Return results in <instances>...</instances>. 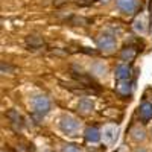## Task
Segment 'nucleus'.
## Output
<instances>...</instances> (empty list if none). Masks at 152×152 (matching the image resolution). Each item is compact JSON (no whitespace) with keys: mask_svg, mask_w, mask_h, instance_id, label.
<instances>
[{"mask_svg":"<svg viewBox=\"0 0 152 152\" xmlns=\"http://www.w3.org/2000/svg\"><path fill=\"white\" fill-rule=\"evenodd\" d=\"M31 107H32V111L37 117H44L50 111V108H52V102H50V99L47 96L37 94L31 99Z\"/></svg>","mask_w":152,"mask_h":152,"instance_id":"f257e3e1","label":"nucleus"},{"mask_svg":"<svg viewBox=\"0 0 152 152\" xmlns=\"http://www.w3.org/2000/svg\"><path fill=\"white\" fill-rule=\"evenodd\" d=\"M79 128H81L79 120L76 117H73V116L66 114V116H62L59 119V129L64 132L66 135H75L76 132L79 131Z\"/></svg>","mask_w":152,"mask_h":152,"instance_id":"f03ea898","label":"nucleus"},{"mask_svg":"<svg viewBox=\"0 0 152 152\" xmlns=\"http://www.w3.org/2000/svg\"><path fill=\"white\" fill-rule=\"evenodd\" d=\"M96 43H97V47L102 50V52H105V53L113 52V50L116 49V44H117L116 38H114V35L110 34V32H102V34L97 37Z\"/></svg>","mask_w":152,"mask_h":152,"instance_id":"7ed1b4c3","label":"nucleus"},{"mask_svg":"<svg viewBox=\"0 0 152 152\" xmlns=\"http://www.w3.org/2000/svg\"><path fill=\"white\" fill-rule=\"evenodd\" d=\"M119 138V126L117 125H105L104 129H102V140L107 146H111L117 142Z\"/></svg>","mask_w":152,"mask_h":152,"instance_id":"20e7f679","label":"nucleus"},{"mask_svg":"<svg viewBox=\"0 0 152 152\" xmlns=\"http://www.w3.org/2000/svg\"><path fill=\"white\" fill-rule=\"evenodd\" d=\"M84 137L88 143L96 145L100 138H102V131H99L96 126H87L85 131H84Z\"/></svg>","mask_w":152,"mask_h":152,"instance_id":"39448f33","label":"nucleus"},{"mask_svg":"<svg viewBox=\"0 0 152 152\" xmlns=\"http://www.w3.org/2000/svg\"><path fill=\"white\" fill-rule=\"evenodd\" d=\"M137 5H138L137 0H116V6L125 14H134Z\"/></svg>","mask_w":152,"mask_h":152,"instance_id":"423d86ee","label":"nucleus"},{"mask_svg":"<svg viewBox=\"0 0 152 152\" xmlns=\"http://www.w3.org/2000/svg\"><path fill=\"white\" fill-rule=\"evenodd\" d=\"M132 75V70L128 64H119L116 67V72H114V76H116L117 81H129Z\"/></svg>","mask_w":152,"mask_h":152,"instance_id":"0eeeda50","label":"nucleus"},{"mask_svg":"<svg viewBox=\"0 0 152 152\" xmlns=\"http://www.w3.org/2000/svg\"><path fill=\"white\" fill-rule=\"evenodd\" d=\"M138 114H140L142 120H145V122L152 120V102H148V100L143 102L140 105V108H138Z\"/></svg>","mask_w":152,"mask_h":152,"instance_id":"6e6552de","label":"nucleus"},{"mask_svg":"<svg viewBox=\"0 0 152 152\" xmlns=\"http://www.w3.org/2000/svg\"><path fill=\"white\" fill-rule=\"evenodd\" d=\"M129 134H131V138H132L134 142H137V143H140V142H145V140H146V131L142 128L140 125L132 126L131 131H129Z\"/></svg>","mask_w":152,"mask_h":152,"instance_id":"1a4fd4ad","label":"nucleus"},{"mask_svg":"<svg viewBox=\"0 0 152 152\" xmlns=\"http://www.w3.org/2000/svg\"><path fill=\"white\" fill-rule=\"evenodd\" d=\"M132 28H134V31L137 32V34H146V31H148V21H146V15H138L135 20H134V23H132Z\"/></svg>","mask_w":152,"mask_h":152,"instance_id":"9d476101","label":"nucleus"},{"mask_svg":"<svg viewBox=\"0 0 152 152\" xmlns=\"http://www.w3.org/2000/svg\"><path fill=\"white\" fill-rule=\"evenodd\" d=\"M94 108V102L91 99H88V97H82L79 102H78V111L81 114H88V113H91Z\"/></svg>","mask_w":152,"mask_h":152,"instance_id":"9b49d317","label":"nucleus"},{"mask_svg":"<svg viewBox=\"0 0 152 152\" xmlns=\"http://www.w3.org/2000/svg\"><path fill=\"white\" fill-rule=\"evenodd\" d=\"M116 91L122 96H129L132 93V85L129 81H119L116 84Z\"/></svg>","mask_w":152,"mask_h":152,"instance_id":"f8f14e48","label":"nucleus"},{"mask_svg":"<svg viewBox=\"0 0 152 152\" xmlns=\"http://www.w3.org/2000/svg\"><path fill=\"white\" fill-rule=\"evenodd\" d=\"M135 55H137V50H135L134 47H131V46L125 47L122 52H120V58H122V61H125V62H131V61L135 58Z\"/></svg>","mask_w":152,"mask_h":152,"instance_id":"ddd939ff","label":"nucleus"},{"mask_svg":"<svg viewBox=\"0 0 152 152\" xmlns=\"http://www.w3.org/2000/svg\"><path fill=\"white\" fill-rule=\"evenodd\" d=\"M93 73H96L97 76H105V73H107V66L97 62V64L93 66Z\"/></svg>","mask_w":152,"mask_h":152,"instance_id":"4468645a","label":"nucleus"},{"mask_svg":"<svg viewBox=\"0 0 152 152\" xmlns=\"http://www.w3.org/2000/svg\"><path fill=\"white\" fill-rule=\"evenodd\" d=\"M62 152H82V149L79 146H76L73 143H67L62 146Z\"/></svg>","mask_w":152,"mask_h":152,"instance_id":"2eb2a0df","label":"nucleus"},{"mask_svg":"<svg viewBox=\"0 0 152 152\" xmlns=\"http://www.w3.org/2000/svg\"><path fill=\"white\" fill-rule=\"evenodd\" d=\"M26 41H28V44H31L32 47H37V46H43V43H44V41L41 40L40 37H29Z\"/></svg>","mask_w":152,"mask_h":152,"instance_id":"dca6fc26","label":"nucleus"},{"mask_svg":"<svg viewBox=\"0 0 152 152\" xmlns=\"http://www.w3.org/2000/svg\"><path fill=\"white\" fill-rule=\"evenodd\" d=\"M135 152H148V151H146L145 148H142V146H140V148H137V149H135Z\"/></svg>","mask_w":152,"mask_h":152,"instance_id":"f3484780","label":"nucleus"},{"mask_svg":"<svg viewBox=\"0 0 152 152\" xmlns=\"http://www.w3.org/2000/svg\"><path fill=\"white\" fill-rule=\"evenodd\" d=\"M100 2H102V3H108V2H110V0H100Z\"/></svg>","mask_w":152,"mask_h":152,"instance_id":"a211bd4d","label":"nucleus"},{"mask_svg":"<svg viewBox=\"0 0 152 152\" xmlns=\"http://www.w3.org/2000/svg\"><path fill=\"white\" fill-rule=\"evenodd\" d=\"M44 152H53V151H44Z\"/></svg>","mask_w":152,"mask_h":152,"instance_id":"6ab92c4d","label":"nucleus"},{"mask_svg":"<svg viewBox=\"0 0 152 152\" xmlns=\"http://www.w3.org/2000/svg\"><path fill=\"white\" fill-rule=\"evenodd\" d=\"M151 132H152V129H151Z\"/></svg>","mask_w":152,"mask_h":152,"instance_id":"aec40b11","label":"nucleus"}]
</instances>
